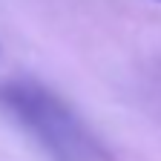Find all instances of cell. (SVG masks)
Listing matches in <instances>:
<instances>
[{"label":"cell","instance_id":"obj_1","mask_svg":"<svg viewBox=\"0 0 161 161\" xmlns=\"http://www.w3.org/2000/svg\"><path fill=\"white\" fill-rule=\"evenodd\" d=\"M0 112L29 132L55 161H95L98 144L80 118L35 80H0Z\"/></svg>","mask_w":161,"mask_h":161}]
</instances>
